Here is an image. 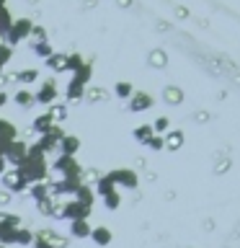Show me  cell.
<instances>
[{
  "mask_svg": "<svg viewBox=\"0 0 240 248\" xmlns=\"http://www.w3.org/2000/svg\"><path fill=\"white\" fill-rule=\"evenodd\" d=\"M52 52H54V49H52V44L46 42V39H39V42H34V54H36V57L46 60Z\"/></svg>",
  "mask_w": 240,
  "mask_h": 248,
  "instance_id": "cb8c5ba5",
  "label": "cell"
},
{
  "mask_svg": "<svg viewBox=\"0 0 240 248\" xmlns=\"http://www.w3.org/2000/svg\"><path fill=\"white\" fill-rule=\"evenodd\" d=\"M111 181L116 184V186H127V189H132V186H137V176L132 173V170H127V168H119V170H111Z\"/></svg>",
  "mask_w": 240,
  "mask_h": 248,
  "instance_id": "30bf717a",
  "label": "cell"
},
{
  "mask_svg": "<svg viewBox=\"0 0 240 248\" xmlns=\"http://www.w3.org/2000/svg\"><path fill=\"white\" fill-rule=\"evenodd\" d=\"M145 106H147V96H137L132 101V108H135V111H139V108H145Z\"/></svg>",
  "mask_w": 240,
  "mask_h": 248,
  "instance_id": "4dcf8cb0",
  "label": "cell"
},
{
  "mask_svg": "<svg viewBox=\"0 0 240 248\" xmlns=\"http://www.w3.org/2000/svg\"><path fill=\"white\" fill-rule=\"evenodd\" d=\"M88 238H90L96 246L104 248V246L111 243V230H108L106 225H98V228H90V235H88Z\"/></svg>",
  "mask_w": 240,
  "mask_h": 248,
  "instance_id": "4fadbf2b",
  "label": "cell"
},
{
  "mask_svg": "<svg viewBox=\"0 0 240 248\" xmlns=\"http://www.w3.org/2000/svg\"><path fill=\"white\" fill-rule=\"evenodd\" d=\"M90 75H93V65H90V62H85L80 70H75V73H73V78H75L77 83H83V85L90 80Z\"/></svg>",
  "mask_w": 240,
  "mask_h": 248,
  "instance_id": "d4e9b609",
  "label": "cell"
},
{
  "mask_svg": "<svg viewBox=\"0 0 240 248\" xmlns=\"http://www.w3.org/2000/svg\"><path fill=\"white\" fill-rule=\"evenodd\" d=\"M34 243V232H31L29 228H15V240H13V246H31Z\"/></svg>",
  "mask_w": 240,
  "mask_h": 248,
  "instance_id": "ffe728a7",
  "label": "cell"
},
{
  "mask_svg": "<svg viewBox=\"0 0 240 248\" xmlns=\"http://www.w3.org/2000/svg\"><path fill=\"white\" fill-rule=\"evenodd\" d=\"M5 104H8V93H5V91H0V108H3Z\"/></svg>",
  "mask_w": 240,
  "mask_h": 248,
  "instance_id": "836d02e7",
  "label": "cell"
},
{
  "mask_svg": "<svg viewBox=\"0 0 240 248\" xmlns=\"http://www.w3.org/2000/svg\"><path fill=\"white\" fill-rule=\"evenodd\" d=\"M13 104H18V106H34L36 101H34V93H31L29 88H21V91H15V96H13Z\"/></svg>",
  "mask_w": 240,
  "mask_h": 248,
  "instance_id": "d6986e66",
  "label": "cell"
},
{
  "mask_svg": "<svg viewBox=\"0 0 240 248\" xmlns=\"http://www.w3.org/2000/svg\"><path fill=\"white\" fill-rule=\"evenodd\" d=\"M75 199L83 202V204H88V207H93V202H96V191H93L90 186L80 184V186H77V191H75Z\"/></svg>",
  "mask_w": 240,
  "mask_h": 248,
  "instance_id": "ac0fdd59",
  "label": "cell"
},
{
  "mask_svg": "<svg viewBox=\"0 0 240 248\" xmlns=\"http://www.w3.org/2000/svg\"><path fill=\"white\" fill-rule=\"evenodd\" d=\"M83 65H85V60H83L77 52H73V54H67V60H65V73H70V75H73L75 70H80Z\"/></svg>",
  "mask_w": 240,
  "mask_h": 248,
  "instance_id": "7402d4cb",
  "label": "cell"
},
{
  "mask_svg": "<svg viewBox=\"0 0 240 248\" xmlns=\"http://www.w3.org/2000/svg\"><path fill=\"white\" fill-rule=\"evenodd\" d=\"M29 194H31V199H34V202H42L46 197H52V184H46V181L29 184Z\"/></svg>",
  "mask_w": 240,
  "mask_h": 248,
  "instance_id": "7c38bea8",
  "label": "cell"
},
{
  "mask_svg": "<svg viewBox=\"0 0 240 248\" xmlns=\"http://www.w3.org/2000/svg\"><path fill=\"white\" fill-rule=\"evenodd\" d=\"M52 127H54V114L52 111H44L34 119V132L36 135H44V132H49Z\"/></svg>",
  "mask_w": 240,
  "mask_h": 248,
  "instance_id": "5bb4252c",
  "label": "cell"
},
{
  "mask_svg": "<svg viewBox=\"0 0 240 248\" xmlns=\"http://www.w3.org/2000/svg\"><path fill=\"white\" fill-rule=\"evenodd\" d=\"M119 202H121V197L116 194V189H114L111 194H106V197H104V204H106L108 209H116V207H119Z\"/></svg>",
  "mask_w": 240,
  "mask_h": 248,
  "instance_id": "83f0119b",
  "label": "cell"
},
{
  "mask_svg": "<svg viewBox=\"0 0 240 248\" xmlns=\"http://www.w3.org/2000/svg\"><path fill=\"white\" fill-rule=\"evenodd\" d=\"M31 29H34V23H31L29 18H13L11 23V29H8V34H5V44H21V42H26L29 34H31Z\"/></svg>",
  "mask_w": 240,
  "mask_h": 248,
  "instance_id": "3957f363",
  "label": "cell"
},
{
  "mask_svg": "<svg viewBox=\"0 0 240 248\" xmlns=\"http://www.w3.org/2000/svg\"><path fill=\"white\" fill-rule=\"evenodd\" d=\"M0 8H8V0H0Z\"/></svg>",
  "mask_w": 240,
  "mask_h": 248,
  "instance_id": "e575fe53",
  "label": "cell"
},
{
  "mask_svg": "<svg viewBox=\"0 0 240 248\" xmlns=\"http://www.w3.org/2000/svg\"><path fill=\"white\" fill-rule=\"evenodd\" d=\"M65 96H67V101H80L83 96H85V85L83 83H77L75 78L67 83V91H65Z\"/></svg>",
  "mask_w": 240,
  "mask_h": 248,
  "instance_id": "e0dca14e",
  "label": "cell"
},
{
  "mask_svg": "<svg viewBox=\"0 0 240 248\" xmlns=\"http://www.w3.org/2000/svg\"><path fill=\"white\" fill-rule=\"evenodd\" d=\"M26 155H29V145H26V142H21V140L15 137L13 142L8 145V150H5L3 158H5V163H11V166H18V163L26 158Z\"/></svg>",
  "mask_w": 240,
  "mask_h": 248,
  "instance_id": "52a82bcc",
  "label": "cell"
},
{
  "mask_svg": "<svg viewBox=\"0 0 240 248\" xmlns=\"http://www.w3.org/2000/svg\"><path fill=\"white\" fill-rule=\"evenodd\" d=\"M0 178H3V186H5V189H11V191H26V189H29V181H26V178H23L15 168H13V170H5Z\"/></svg>",
  "mask_w": 240,
  "mask_h": 248,
  "instance_id": "9c48e42d",
  "label": "cell"
},
{
  "mask_svg": "<svg viewBox=\"0 0 240 248\" xmlns=\"http://www.w3.org/2000/svg\"><path fill=\"white\" fill-rule=\"evenodd\" d=\"M57 150H60L62 155H77V150H80V137H75V135H62Z\"/></svg>",
  "mask_w": 240,
  "mask_h": 248,
  "instance_id": "8fae6325",
  "label": "cell"
},
{
  "mask_svg": "<svg viewBox=\"0 0 240 248\" xmlns=\"http://www.w3.org/2000/svg\"><path fill=\"white\" fill-rule=\"evenodd\" d=\"M62 135H65V132H62V127H57V124H54V127L49 129V132H44V135H39V140L31 147H34L36 153H42V155H49V153H54L60 147V140H62Z\"/></svg>",
  "mask_w": 240,
  "mask_h": 248,
  "instance_id": "7a4b0ae2",
  "label": "cell"
},
{
  "mask_svg": "<svg viewBox=\"0 0 240 248\" xmlns=\"http://www.w3.org/2000/svg\"><path fill=\"white\" fill-rule=\"evenodd\" d=\"M114 189H116V184L111 181V176H101V178H98V184H96V189H93V191L101 194V197H106V194H111Z\"/></svg>",
  "mask_w": 240,
  "mask_h": 248,
  "instance_id": "603a6c76",
  "label": "cell"
},
{
  "mask_svg": "<svg viewBox=\"0 0 240 248\" xmlns=\"http://www.w3.org/2000/svg\"><path fill=\"white\" fill-rule=\"evenodd\" d=\"M80 184H83L80 176H62L57 184H52V194H70V197H75Z\"/></svg>",
  "mask_w": 240,
  "mask_h": 248,
  "instance_id": "ba28073f",
  "label": "cell"
},
{
  "mask_svg": "<svg viewBox=\"0 0 240 248\" xmlns=\"http://www.w3.org/2000/svg\"><path fill=\"white\" fill-rule=\"evenodd\" d=\"M5 170H8V163H5V158H3V155H0V176H3Z\"/></svg>",
  "mask_w": 240,
  "mask_h": 248,
  "instance_id": "d6a6232c",
  "label": "cell"
},
{
  "mask_svg": "<svg viewBox=\"0 0 240 248\" xmlns=\"http://www.w3.org/2000/svg\"><path fill=\"white\" fill-rule=\"evenodd\" d=\"M62 217H67V220H88V215H90V207L88 204H83V202H77L75 197L65 204V209L60 212Z\"/></svg>",
  "mask_w": 240,
  "mask_h": 248,
  "instance_id": "8992f818",
  "label": "cell"
},
{
  "mask_svg": "<svg viewBox=\"0 0 240 248\" xmlns=\"http://www.w3.org/2000/svg\"><path fill=\"white\" fill-rule=\"evenodd\" d=\"M18 80L21 83H34V80H39V73H36V70H21Z\"/></svg>",
  "mask_w": 240,
  "mask_h": 248,
  "instance_id": "f1b7e54d",
  "label": "cell"
},
{
  "mask_svg": "<svg viewBox=\"0 0 240 248\" xmlns=\"http://www.w3.org/2000/svg\"><path fill=\"white\" fill-rule=\"evenodd\" d=\"M60 91H57V83L54 80H44L42 85H39V91L34 93V101L39 106H52L54 101H57Z\"/></svg>",
  "mask_w": 240,
  "mask_h": 248,
  "instance_id": "5b68a950",
  "label": "cell"
},
{
  "mask_svg": "<svg viewBox=\"0 0 240 248\" xmlns=\"http://www.w3.org/2000/svg\"><path fill=\"white\" fill-rule=\"evenodd\" d=\"M18 137V129H15V124L13 122H8V119H0V140H15Z\"/></svg>",
  "mask_w": 240,
  "mask_h": 248,
  "instance_id": "44dd1931",
  "label": "cell"
},
{
  "mask_svg": "<svg viewBox=\"0 0 240 248\" xmlns=\"http://www.w3.org/2000/svg\"><path fill=\"white\" fill-rule=\"evenodd\" d=\"M11 57H13V46L5 44V42H0V67H5Z\"/></svg>",
  "mask_w": 240,
  "mask_h": 248,
  "instance_id": "4316f807",
  "label": "cell"
},
{
  "mask_svg": "<svg viewBox=\"0 0 240 248\" xmlns=\"http://www.w3.org/2000/svg\"><path fill=\"white\" fill-rule=\"evenodd\" d=\"M129 93H132L129 83H119V85H116V96H119V98H127Z\"/></svg>",
  "mask_w": 240,
  "mask_h": 248,
  "instance_id": "f546056e",
  "label": "cell"
},
{
  "mask_svg": "<svg viewBox=\"0 0 240 248\" xmlns=\"http://www.w3.org/2000/svg\"><path fill=\"white\" fill-rule=\"evenodd\" d=\"M0 220H5V222H11V225H21V217H15V215H3Z\"/></svg>",
  "mask_w": 240,
  "mask_h": 248,
  "instance_id": "1f68e13d",
  "label": "cell"
},
{
  "mask_svg": "<svg viewBox=\"0 0 240 248\" xmlns=\"http://www.w3.org/2000/svg\"><path fill=\"white\" fill-rule=\"evenodd\" d=\"M65 60H67V54H62V52H52L44 62H46V67H49L52 73H65Z\"/></svg>",
  "mask_w": 240,
  "mask_h": 248,
  "instance_id": "2e32d148",
  "label": "cell"
},
{
  "mask_svg": "<svg viewBox=\"0 0 240 248\" xmlns=\"http://www.w3.org/2000/svg\"><path fill=\"white\" fill-rule=\"evenodd\" d=\"M70 235L73 238H88L90 235V225H88V220H70Z\"/></svg>",
  "mask_w": 240,
  "mask_h": 248,
  "instance_id": "9a60e30c",
  "label": "cell"
},
{
  "mask_svg": "<svg viewBox=\"0 0 240 248\" xmlns=\"http://www.w3.org/2000/svg\"><path fill=\"white\" fill-rule=\"evenodd\" d=\"M15 170H18V173L26 178L29 184L46 181V173H49V166H46V155L36 153L34 147L29 145V155L18 163V166H15Z\"/></svg>",
  "mask_w": 240,
  "mask_h": 248,
  "instance_id": "6da1fadb",
  "label": "cell"
},
{
  "mask_svg": "<svg viewBox=\"0 0 240 248\" xmlns=\"http://www.w3.org/2000/svg\"><path fill=\"white\" fill-rule=\"evenodd\" d=\"M49 168L60 176H80L83 173V168H80V163L75 160V155H60Z\"/></svg>",
  "mask_w": 240,
  "mask_h": 248,
  "instance_id": "277c9868",
  "label": "cell"
},
{
  "mask_svg": "<svg viewBox=\"0 0 240 248\" xmlns=\"http://www.w3.org/2000/svg\"><path fill=\"white\" fill-rule=\"evenodd\" d=\"M11 23H13V16H11V11H8V8H0V36H5V34H8Z\"/></svg>",
  "mask_w": 240,
  "mask_h": 248,
  "instance_id": "484cf974",
  "label": "cell"
}]
</instances>
